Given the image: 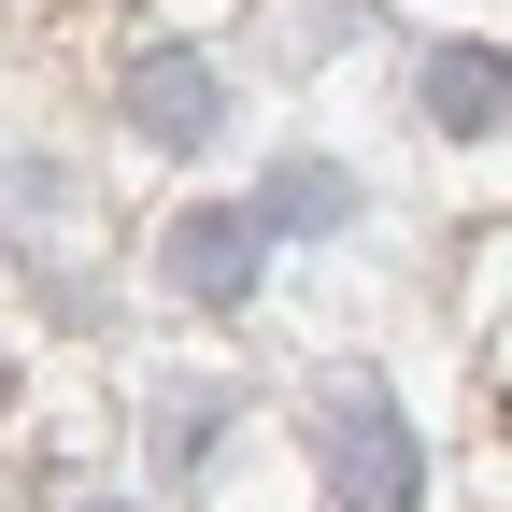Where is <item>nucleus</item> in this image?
I'll return each instance as SVG.
<instances>
[{"label":"nucleus","mask_w":512,"mask_h":512,"mask_svg":"<svg viewBox=\"0 0 512 512\" xmlns=\"http://www.w3.org/2000/svg\"><path fill=\"white\" fill-rule=\"evenodd\" d=\"M313 441H328V498L342 512H413V427H399V399L328 384V399H313Z\"/></svg>","instance_id":"1"},{"label":"nucleus","mask_w":512,"mask_h":512,"mask_svg":"<svg viewBox=\"0 0 512 512\" xmlns=\"http://www.w3.org/2000/svg\"><path fill=\"white\" fill-rule=\"evenodd\" d=\"M256 242H271V214H200V228H171V285H185V299H242V285H256Z\"/></svg>","instance_id":"2"},{"label":"nucleus","mask_w":512,"mask_h":512,"mask_svg":"<svg viewBox=\"0 0 512 512\" xmlns=\"http://www.w3.org/2000/svg\"><path fill=\"white\" fill-rule=\"evenodd\" d=\"M427 128L441 143H498V43H441L427 57Z\"/></svg>","instance_id":"3"},{"label":"nucleus","mask_w":512,"mask_h":512,"mask_svg":"<svg viewBox=\"0 0 512 512\" xmlns=\"http://www.w3.org/2000/svg\"><path fill=\"white\" fill-rule=\"evenodd\" d=\"M128 114H143L157 143H214V72H200V57H143V86H128Z\"/></svg>","instance_id":"4"},{"label":"nucleus","mask_w":512,"mask_h":512,"mask_svg":"<svg viewBox=\"0 0 512 512\" xmlns=\"http://www.w3.org/2000/svg\"><path fill=\"white\" fill-rule=\"evenodd\" d=\"M86 512H128V498H86Z\"/></svg>","instance_id":"5"}]
</instances>
